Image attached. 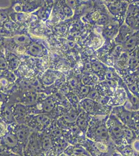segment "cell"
Masks as SVG:
<instances>
[{"instance_id":"6","label":"cell","mask_w":139,"mask_h":156,"mask_svg":"<svg viewBox=\"0 0 139 156\" xmlns=\"http://www.w3.org/2000/svg\"><path fill=\"white\" fill-rule=\"evenodd\" d=\"M79 105L82 110L92 117L109 115L113 108L109 105H101L97 101L88 98L81 100Z\"/></svg>"},{"instance_id":"14","label":"cell","mask_w":139,"mask_h":156,"mask_svg":"<svg viewBox=\"0 0 139 156\" xmlns=\"http://www.w3.org/2000/svg\"><path fill=\"white\" fill-rule=\"evenodd\" d=\"M23 12H17L12 10L9 14V18L16 24L21 27L28 29L30 24L33 20V15Z\"/></svg>"},{"instance_id":"8","label":"cell","mask_w":139,"mask_h":156,"mask_svg":"<svg viewBox=\"0 0 139 156\" xmlns=\"http://www.w3.org/2000/svg\"><path fill=\"white\" fill-rule=\"evenodd\" d=\"M7 131L4 135L0 137V148L3 150L9 151L16 154L23 156V147L18 142L17 139L13 133L11 125H9Z\"/></svg>"},{"instance_id":"34","label":"cell","mask_w":139,"mask_h":156,"mask_svg":"<svg viewBox=\"0 0 139 156\" xmlns=\"http://www.w3.org/2000/svg\"><path fill=\"white\" fill-rule=\"evenodd\" d=\"M108 20H108L107 16L104 15H102V16H101L100 19L99 20L98 23L101 24V25H104L107 23Z\"/></svg>"},{"instance_id":"3","label":"cell","mask_w":139,"mask_h":156,"mask_svg":"<svg viewBox=\"0 0 139 156\" xmlns=\"http://www.w3.org/2000/svg\"><path fill=\"white\" fill-rule=\"evenodd\" d=\"M32 40L28 33L12 37H5L4 38V48L18 55L25 54L26 48Z\"/></svg>"},{"instance_id":"4","label":"cell","mask_w":139,"mask_h":156,"mask_svg":"<svg viewBox=\"0 0 139 156\" xmlns=\"http://www.w3.org/2000/svg\"><path fill=\"white\" fill-rule=\"evenodd\" d=\"M90 156H111L115 150V145L112 142L106 143L97 142L86 138L80 144Z\"/></svg>"},{"instance_id":"26","label":"cell","mask_w":139,"mask_h":156,"mask_svg":"<svg viewBox=\"0 0 139 156\" xmlns=\"http://www.w3.org/2000/svg\"><path fill=\"white\" fill-rule=\"evenodd\" d=\"M12 9L10 6L6 8H0V28L9 19V14Z\"/></svg>"},{"instance_id":"21","label":"cell","mask_w":139,"mask_h":156,"mask_svg":"<svg viewBox=\"0 0 139 156\" xmlns=\"http://www.w3.org/2000/svg\"><path fill=\"white\" fill-rule=\"evenodd\" d=\"M0 118L7 125L17 123L9 105H6L2 108L0 112Z\"/></svg>"},{"instance_id":"31","label":"cell","mask_w":139,"mask_h":156,"mask_svg":"<svg viewBox=\"0 0 139 156\" xmlns=\"http://www.w3.org/2000/svg\"><path fill=\"white\" fill-rule=\"evenodd\" d=\"M0 156H23L16 154L9 151L0 149Z\"/></svg>"},{"instance_id":"13","label":"cell","mask_w":139,"mask_h":156,"mask_svg":"<svg viewBox=\"0 0 139 156\" xmlns=\"http://www.w3.org/2000/svg\"><path fill=\"white\" fill-rule=\"evenodd\" d=\"M40 150L38 140V132L33 131L31 134L26 146L23 149V156H34Z\"/></svg>"},{"instance_id":"39","label":"cell","mask_w":139,"mask_h":156,"mask_svg":"<svg viewBox=\"0 0 139 156\" xmlns=\"http://www.w3.org/2000/svg\"><path fill=\"white\" fill-rule=\"evenodd\" d=\"M34 156H45V153L43 151L40 150Z\"/></svg>"},{"instance_id":"19","label":"cell","mask_w":139,"mask_h":156,"mask_svg":"<svg viewBox=\"0 0 139 156\" xmlns=\"http://www.w3.org/2000/svg\"><path fill=\"white\" fill-rule=\"evenodd\" d=\"M38 140L40 148L44 153L47 152L53 147L52 140L47 133L38 132Z\"/></svg>"},{"instance_id":"33","label":"cell","mask_w":139,"mask_h":156,"mask_svg":"<svg viewBox=\"0 0 139 156\" xmlns=\"http://www.w3.org/2000/svg\"><path fill=\"white\" fill-rule=\"evenodd\" d=\"M137 64H138V61H137V59L135 57H133V58L130 59L129 65L131 67L133 68L136 67L137 66Z\"/></svg>"},{"instance_id":"10","label":"cell","mask_w":139,"mask_h":156,"mask_svg":"<svg viewBox=\"0 0 139 156\" xmlns=\"http://www.w3.org/2000/svg\"><path fill=\"white\" fill-rule=\"evenodd\" d=\"M28 33V29L16 24L9 18L6 21L2 28H0V35L5 38Z\"/></svg>"},{"instance_id":"38","label":"cell","mask_w":139,"mask_h":156,"mask_svg":"<svg viewBox=\"0 0 139 156\" xmlns=\"http://www.w3.org/2000/svg\"><path fill=\"white\" fill-rule=\"evenodd\" d=\"M67 4L69 7H73L75 5V2L74 1H67Z\"/></svg>"},{"instance_id":"15","label":"cell","mask_w":139,"mask_h":156,"mask_svg":"<svg viewBox=\"0 0 139 156\" xmlns=\"http://www.w3.org/2000/svg\"><path fill=\"white\" fill-rule=\"evenodd\" d=\"M92 116L86 113L84 110H82L76 120V126H77L83 133L86 134L88 129L89 124L92 119Z\"/></svg>"},{"instance_id":"1","label":"cell","mask_w":139,"mask_h":156,"mask_svg":"<svg viewBox=\"0 0 139 156\" xmlns=\"http://www.w3.org/2000/svg\"><path fill=\"white\" fill-rule=\"evenodd\" d=\"M109 116L92 117L86 133V138L95 142L112 143L106 124Z\"/></svg>"},{"instance_id":"11","label":"cell","mask_w":139,"mask_h":156,"mask_svg":"<svg viewBox=\"0 0 139 156\" xmlns=\"http://www.w3.org/2000/svg\"><path fill=\"white\" fill-rule=\"evenodd\" d=\"M9 125H11L12 132L16 136L19 144L24 149L28 141L29 138L33 130L26 124L14 123Z\"/></svg>"},{"instance_id":"30","label":"cell","mask_w":139,"mask_h":156,"mask_svg":"<svg viewBox=\"0 0 139 156\" xmlns=\"http://www.w3.org/2000/svg\"><path fill=\"white\" fill-rule=\"evenodd\" d=\"M109 11L113 14H116L117 12H119L120 10V6L117 4H111V5H109Z\"/></svg>"},{"instance_id":"37","label":"cell","mask_w":139,"mask_h":156,"mask_svg":"<svg viewBox=\"0 0 139 156\" xmlns=\"http://www.w3.org/2000/svg\"><path fill=\"white\" fill-rule=\"evenodd\" d=\"M4 38L2 37V36L0 35V50L4 49Z\"/></svg>"},{"instance_id":"20","label":"cell","mask_w":139,"mask_h":156,"mask_svg":"<svg viewBox=\"0 0 139 156\" xmlns=\"http://www.w3.org/2000/svg\"><path fill=\"white\" fill-rule=\"evenodd\" d=\"M64 153L70 156H90L84 148L80 145H70Z\"/></svg>"},{"instance_id":"27","label":"cell","mask_w":139,"mask_h":156,"mask_svg":"<svg viewBox=\"0 0 139 156\" xmlns=\"http://www.w3.org/2000/svg\"><path fill=\"white\" fill-rule=\"evenodd\" d=\"M137 41V37H132L129 38L124 44V48L128 51L132 50L136 45Z\"/></svg>"},{"instance_id":"36","label":"cell","mask_w":139,"mask_h":156,"mask_svg":"<svg viewBox=\"0 0 139 156\" xmlns=\"http://www.w3.org/2000/svg\"><path fill=\"white\" fill-rule=\"evenodd\" d=\"M90 77L88 76H84L83 79V82L85 84H88L90 82Z\"/></svg>"},{"instance_id":"16","label":"cell","mask_w":139,"mask_h":156,"mask_svg":"<svg viewBox=\"0 0 139 156\" xmlns=\"http://www.w3.org/2000/svg\"><path fill=\"white\" fill-rule=\"evenodd\" d=\"M4 53L7 64V69L12 71H15L21 62L19 56L16 54L5 49Z\"/></svg>"},{"instance_id":"25","label":"cell","mask_w":139,"mask_h":156,"mask_svg":"<svg viewBox=\"0 0 139 156\" xmlns=\"http://www.w3.org/2000/svg\"><path fill=\"white\" fill-rule=\"evenodd\" d=\"M130 29L126 26H123L120 28V34H118L117 41L118 42H123L127 41V39L130 37Z\"/></svg>"},{"instance_id":"40","label":"cell","mask_w":139,"mask_h":156,"mask_svg":"<svg viewBox=\"0 0 139 156\" xmlns=\"http://www.w3.org/2000/svg\"><path fill=\"white\" fill-rule=\"evenodd\" d=\"M111 156H122L120 154L118 153V151H117L116 150H115L114 151H113V153L112 154Z\"/></svg>"},{"instance_id":"9","label":"cell","mask_w":139,"mask_h":156,"mask_svg":"<svg viewBox=\"0 0 139 156\" xmlns=\"http://www.w3.org/2000/svg\"><path fill=\"white\" fill-rule=\"evenodd\" d=\"M16 80L17 77L13 71L9 69L2 71L0 76V92L9 95L14 93Z\"/></svg>"},{"instance_id":"18","label":"cell","mask_w":139,"mask_h":156,"mask_svg":"<svg viewBox=\"0 0 139 156\" xmlns=\"http://www.w3.org/2000/svg\"><path fill=\"white\" fill-rule=\"evenodd\" d=\"M43 48L41 44L32 40L31 42L27 47L25 54L32 57H41L43 53Z\"/></svg>"},{"instance_id":"12","label":"cell","mask_w":139,"mask_h":156,"mask_svg":"<svg viewBox=\"0 0 139 156\" xmlns=\"http://www.w3.org/2000/svg\"><path fill=\"white\" fill-rule=\"evenodd\" d=\"M9 106L17 123L25 124L26 117L30 115L28 106L20 103H15Z\"/></svg>"},{"instance_id":"28","label":"cell","mask_w":139,"mask_h":156,"mask_svg":"<svg viewBox=\"0 0 139 156\" xmlns=\"http://www.w3.org/2000/svg\"><path fill=\"white\" fill-rule=\"evenodd\" d=\"M7 69V64L6 61L4 48L0 50V71H4Z\"/></svg>"},{"instance_id":"22","label":"cell","mask_w":139,"mask_h":156,"mask_svg":"<svg viewBox=\"0 0 139 156\" xmlns=\"http://www.w3.org/2000/svg\"><path fill=\"white\" fill-rule=\"evenodd\" d=\"M115 150L122 156H139V153L137 152L132 145L125 144L120 146H115Z\"/></svg>"},{"instance_id":"24","label":"cell","mask_w":139,"mask_h":156,"mask_svg":"<svg viewBox=\"0 0 139 156\" xmlns=\"http://www.w3.org/2000/svg\"><path fill=\"white\" fill-rule=\"evenodd\" d=\"M70 145L67 140L62 137L53 142V147L59 155L64 153L65 149Z\"/></svg>"},{"instance_id":"32","label":"cell","mask_w":139,"mask_h":156,"mask_svg":"<svg viewBox=\"0 0 139 156\" xmlns=\"http://www.w3.org/2000/svg\"><path fill=\"white\" fill-rule=\"evenodd\" d=\"M45 156H59V155L57 154L56 151H55V149L51 147L50 149L45 153Z\"/></svg>"},{"instance_id":"42","label":"cell","mask_w":139,"mask_h":156,"mask_svg":"<svg viewBox=\"0 0 139 156\" xmlns=\"http://www.w3.org/2000/svg\"><path fill=\"white\" fill-rule=\"evenodd\" d=\"M1 71H0V76H1Z\"/></svg>"},{"instance_id":"2","label":"cell","mask_w":139,"mask_h":156,"mask_svg":"<svg viewBox=\"0 0 139 156\" xmlns=\"http://www.w3.org/2000/svg\"><path fill=\"white\" fill-rule=\"evenodd\" d=\"M111 114L115 115L124 126L139 134V111L131 112L122 105L113 107Z\"/></svg>"},{"instance_id":"23","label":"cell","mask_w":139,"mask_h":156,"mask_svg":"<svg viewBox=\"0 0 139 156\" xmlns=\"http://www.w3.org/2000/svg\"><path fill=\"white\" fill-rule=\"evenodd\" d=\"M139 135L133 129L124 126L123 136L127 144L131 145L135 140L139 139Z\"/></svg>"},{"instance_id":"43","label":"cell","mask_w":139,"mask_h":156,"mask_svg":"<svg viewBox=\"0 0 139 156\" xmlns=\"http://www.w3.org/2000/svg\"></svg>"},{"instance_id":"7","label":"cell","mask_w":139,"mask_h":156,"mask_svg":"<svg viewBox=\"0 0 139 156\" xmlns=\"http://www.w3.org/2000/svg\"><path fill=\"white\" fill-rule=\"evenodd\" d=\"M54 120H56L51 115L48 114L29 115L26 117L25 124L34 131L42 132L45 131Z\"/></svg>"},{"instance_id":"29","label":"cell","mask_w":139,"mask_h":156,"mask_svg":"<svg viewBox=\"0 0 139 156\" xmlns=\"http://www.w3.org/2000/svg\"><path fill=\"white\" fill-rule=\"evenodd\" d=\"M7 124L4 122L0 118V137L4 135L7 131Z\"/></svg>"},{"instance_id":"41","label":"cell","mask_w":139,"mask_h":156,"mask_svg":"<svg viewBox=\"0 0 139 156\" xmlns=\"http://www.w3.org/2000/svg\"><path fill=\"white\" fill-rule=\"evenodd\" d=\"M6 105V104H4V103L0 101V112H1V110L2 108H3Z\"/></svg>"},{"instance_id":"35","label":"cell","mask_w":139,"mask_h":156,"mask_svg":"<svg viewBox=\"0 0 139 156\" xmlns=\"http://www.w3.org/2000/svg\"><path fill=\"white\" fill-rule=\"evenodd\" d=\"M92 68L93 70L95 71H99L102 69V66L99 62H96L93 63L92 65Z\"/></svg>"},{"instance_id":"17","label":"cell","mask_w":139,"mask_h":156,"mask_svg":"<svg viewBox=\"0 0 139 156\" xmlns=\"http://www.w3.org/2000/svg\"><path fill=\"white\" fill-rule=\"evenodd\" d=\"M42 132L47 133L51 138L52 142L64 137L62 129L57 123L56 120L54 121L50 126L45 131Z\"/></svg>"},{"instance_id":"5","label":"cell","mask_w":139,"mask_h":156,"mask_svg":"<svg viewBox=\"0 0 139 156\" xmlns=\"http://www.w3.org/2000/svg\"><path fill=\"white\" fill-rule=\"evenodd\" d=\"M109 137L115 146L127 144L123 136L124 125L113 114H110L106 122Z\"/></svg>"}]
</instances>
